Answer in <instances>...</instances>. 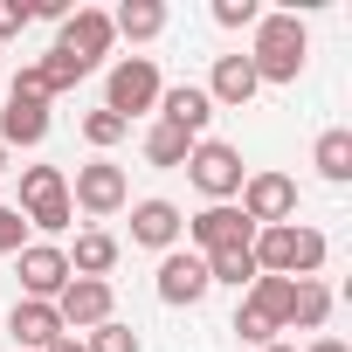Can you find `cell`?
<instances>
[{"instance_id": "obj_1", "label": "cell", "mask_w": 352, "mask_h": 352, "mask_svg": "<svg viewBox=\"0 0 352 352\" xmlns=\"http://www.w3.org/2000/svg\"><path fill=\"white\" fill-rule=\"evenodd\" d=\"M249 256H256V270L263 276H290V283H304V276H318L324 270V235L318 228H304V221H276V228H256V242H249Z\"/></svg>"}, {"instance_id": "obj_2", "label": "cell", "mask_w": 352, "mask_h": 352, "mask_svg": "<svg viewBox=\"0 0 352 352\" xmlns=\"http://www.w3.org/2000/svg\"><path fill=\"white\" fill-rule=\"evenodd\" d=\"M304 56H311V35H304L297 14H263L256 21V49H249L256 83H297L304 76Z\"/></svg>"}, {"instance_id": "obj_3", "label": "cell", "mask_w": 352, "mask_h": 352, "mask_svg": "<svg viewBox=\"0 0 352 352\" xmlns=\"http://www.w3.org/2000/svg\"><path fill=\"white\" fill-rule=\"evenodd\" d=\"M187 173H194V187L208 194V208H214V201H235L242 180H249V173H242V152L221 145V138H201V145L187 152Z\"/></svg>"}, {"instance_id": "obj_4", "label": "cell", "mask_w": 352, "mask_h": 352, "mask_svg": "<svg viewBox=\"0 0 352 352\" xmlns=\"http://www.w3.org/2000/svg\"><path fill=\"white\" fill-rule=\"evenodd\" d=\"M159 69H152V56H124L118 69H111V83H104V111H118L124 124H131V111H152L159 104Z\"/></svg>"}, {"instance_id": "obj_5", "label": "cell", "mask_w": 352, "mask_h": 352, "mask_svg": "<svg viewBox=\"0 0 352 352\" xmlns=\"http://www.w3.org/2000/svg\"><path fill=\"white\" fill-rule=\"evenodd\" d=\"M131 201V180H124V166H111V159H90V166H76V187H69V208H83V214H118Z\"/></svg>"}, {"instance_id": "obj_6", "label": "cell", "mask_w": 352, "mask_h": 352, "mask_svg": "<svg viewBox=\"0 0 352 352\" xmlns=\"http://www.w3.org/2000/svg\"><path fill=\"white\" fill-rule=\"evenodd\" d=\"M242 214L256 228L297 221V180H290V173H249V180H242Z\"/></svg>"}, {"instance_id": "obj_7", "label": "cell", "mask_w": 352, "mask_h": 352, "mask_svg": "<svg viewBox=\"0 0 352 352\" xmlns=\"http://www.w3.org/2000/svg\"><path fill=\"white\" fill-rule=\"evenodd\" d=\"M111 14L104 8H69V21H63V35H56V49L69 56V63H83V69H97L104 56H111Z\"/></svg>"}, {"instance_id": "obj_8", "label": "cell", "mask_w": 352, "mask_h": 352, "mask_svg": "<svg viewBox=\"0 0 352 352\" xmlns=\"http://www.w3.org/2000/svg\"><path fill=\"white\" fill-rule=\"evenodd\" d=\"M187 235H194L201 256H214V249H249V242H256V221H249L235 201H214V208H201V214L187 221Z\"/></svg>"}, {"instance_id": "obj_9", "label": "cell", "mask_w": 352, "mask_h": 352, "mask_svg": "<svg viewBox=\"0 0 352 352\" xmlns=\"http://www.w3.org/2000/svg\"><path fill=\"white\" fill-rule=\"evenodd\" d=\"M14 270H21V290H28L35 304H56L63 283H69V256H63L56 242H28V249L14 256Z\"/></svg>"}, {"instance_id": "obj_10", "label": "cell", "mask_w": 352, "mask_h": 352, "mask_svg": "<svg viewBox=\"0 0 352 352\" xmlns=\"http://www.w3.org/2000/svg\"><path fill=\"white\" fill-rule=\"evenodd\" d=\"M56 318H63V331H97V324L111 318V283H97V276H69L63 297H56Z\"/></svg>"}, {"instance_id": "obj_11", "label": "cell", "mask_w": 352, "mask_h": 352, "mask_svg": "<svg viewBox=\"0 0 352 352\" xmlns=\"http://www.w3.org/2000/svg\"><path fill=\"white\" fill-rule=\"evenodd\" d=\"M214 283H208V263L194 256V249H166V263H159V304H201Z\"/></svg>"}, {"instance_id": "obj_12", "label": "cell", "mask_w": 352, "mask_h": 352, "mask_svg": "<svg viewBox=\"0 0 352 352\" xmlns=\"http://www.w3.org/2000/svg\"><path fill=\"white\" fill-rule=\"evenodd\" d=\"M159 124L187 131V138L201 145V138H208V124H214V104H208V90H201V83H173V90H159Z\"/></svg>"}, {"instance_id": "obj_13", "label": "cell", "mask_w": 352, "mask_h": 352, "mask_svg": "<svg viewBox=\"0 0 352 352\" xmlns=\"http://www.w3.org/2000/svg\"><path fill=\"white\" fill-rule=\"evenodd\" d=\"M201 90H208V104H214V111H242V104H249L263 83H256L249 56H214V76H208Z\"/></svg>"}, {"instance_id": "obj_14", "label": "cell", "mask_w": 352, "mask_h": 352, "mask_svg": "<svg viewBox=\"0 0 352 352\" xmlns=\"http://www.w3.org/2000/svg\"><path fill=\"white\" fill-rule=\"evenodd\" d=\"M180 228H187V214L173 201H131V242L138 249H173Z\"/></svg>"}, {"instance_id": "obj_15", "label": "cell", "mask_w": 352, "mask_h": 352, "mask_svg": "<svg viewBox=\"0 0 352 352\" xmlns=\"http://www.w3.org/2000/svg\"><path fill=\"white\" fill-rule=\"evenodd\" d=\"M8 331H14V345H28V352H49V345L63 338V318H56V304H35V297H21V304L8 311Z\"/></svg>"}, {"instance_id": "obj_16", "label": "cell", "mask_w": 352, "mask_h": 352, "mask_svg": "<svg viewBox=\"0 0 352 352\" xmlns=\"http://www.w3.org/2000/svg\"><path fill=\"white\" fill-rule=\"evenodd\" d=\"M63 256H69V276H97V283H104V276L118 270V235L83 228V235H76V249H63Z\"/></svg>"}, {"instance_id": "obj_17", "label": "cell", "mask_w": 352, "mask_h": 352, "mask_svg": "<svg viewBox=\"0 0 352 352\" xmlns=\"http://www.w3.org/2000/svg\"><path fill=\"white\" fill-rule=\"evenodd\" d=\"M324 318H331V290H324L318 276H304V283L290 290V318H283V331H324Z\"/></svg>"}, {"instance_id": "obj_18", "label": "cell", "mask_w": 352, "mask_h": 352, "mask_svg": "<svg viewBox=\"0 0 352 352\" xmlns=\"http://www.w3.org/2000/svg\"><path fill=\"white\" fill-rule=\"evenodd\" d=\"M49 138V104H14L0 111V145H42Z\"/></svg>"}, {"instance_id": "obj_19", "label": "cell", "mask_w": 352, "mask_h": 352, "mask_svg": "<svg viewBox=\"0 0 352 352\" xmlns=\"http://www.w3.org/2000/svg\"><path fill=\"white\" fill-rule=\"evenodd\" d=\"M111 35H124V42H152V35H166V8H159V0H124V8L111 14Z\"/></svg>"}, {"instance_id": "obj_20", "label": "cell", "mask_w": 352, "mask_h": 352, "mask_svg": "<svg viewBox=\"0 0 352 352\" xmlns=\"http://www.w3.org/2000/svg\"><path fill=\"white\" fill-rule=\"evenodd\" d=\"M311 159H318V173H324L331 187H345V180H352V131H345V124H331V131L318 138V152H311Z\"/></svg>"}, {"instance_id": "obj_21", "label": "cell", "mask_w": 352, "mask_h": 352, "mask_svg": "<svg viewBox=\"0 0 352 352\" xmlns=\"http://www.w3.org/2000/svg\"><path fill=\"white\" fill-rule=\"evenodd\" d=\"M201 263H208V283H228V290H242V283L263 276L249 249H214V256H201Z\"/></svg>"}, {"instance_id": "obj_22", "label": "cell", "mask_w": 352, "mask_h": 352, "mask_svg": "<svg viewBox=\"0 0 352 352\" xmlns=\"http://www.w3.org/2000/svg\"><path fill=\"white\" fill-rule=\"evenodd\" d=\"M290 290H297V283H290V276H256V283H249V297H242V304H256V311H263V318H270V324H276V331H283V318H290Z\"/></svg>"}, {"instance_id": "obj_23", "label": "cell", "mask_w": 352, "mask_h": 352, "mask_svg": "<svg viewBox=\"0 0 352 352\" xmlns=\"http://www.w3.org/2000/svg\"><path fill=\"white\" fill-rule=\"evenodd\" d=\"M187 152H194L187 131H173V124H152V131H145V159H152V166H187Z\"/></svg>"}, {"instance_id": "obj_24", "label": "cell", "mask_w": 352, "mask_h": 352, "mask_svg": "<svg viewBox=\"0 0 352 352\" xmlns=\"http://www.w3.org/2000/svg\"><path fill=\"white\" fill-rule=\"evenodd\" d=\"M21 214H28V228H42V235H63L76 208H69V187H63V194H42V201H28Z\"/></svg>"}, {"instance_id": "obj_25", "label": "cell", "mask_w": 352, "mask_h": 352, "mask_svg": "<svg viewBox=\"0 0 352 352\" xmlns=\"http://www.w3.org/2000/svg\"><path fill=\"white\" fill-rule=\"evenodd\" d=\"M35 69H42V83H49V97H63V90H76V76H90V69H83V63H69L63 49H49V56H42Z\"/></svg>"}, {"instance_id": "obj_26", "label": "cell", "mask_w": 352, "mask_h": 352, "mask_svg": "<svg viewBox=\"0 0 352 352\" xmlns=\"http://www.w3.org/2000/svg\"><path fill=\"white\" fill-rule=\"evenodd\" d=\"M124 131H131V124H124V118H118V111H90V118H83V138H90V145H97V152H111V145H118V138H124Z\"/></svg>"}, {"instance_id": "obj_27", "label": "cell", "mask_w": 352, "mask_h": 352, "mask_svg": "<svg viewBox=\"0 0 352 352\" xmlns=\"http://www.w3.org/2000/svg\"><path fill=\"white\" fill-rule=\"evenodd\" d=\"M83 345H90V352H138V331H131V324H118V318H104Z\"/></svg>"}, {"instance_id": "obj_28", "label": "cell", "mask_w": 352, "mask_h": 352, "mask_svg": "<svg viewBox=\"0 0 352 352\" xmlns=\"http://www.w3.org/2000/svg\"><path fill=\"white\" fill-rule=\"evenodd\" d=\"M235 338H249V345L263 352V345H276V324H270L256 304H242V311H235Z\"/></svg>"}, {"instance_id": "obj_29", "label": "cell", "mask_w": 352, "mask_h": 352, "mask_svg": "<svg viewBox=\"0 0 352 352\" xmlns=\"http://www.w3.org/2000/svg\"><path fill=\"white\" fill-rule=\"evenodd\" d=\"M21 249H28V214L0 201V256H21Z\"/></svg>"}, {"instance_id": "obj_30", "label": "cell", "mask_w": 352, "mask_h": 352, "mask_svg": "<svg viewBox=\"0 0 352 352\" xmlns=\"http://www.w3.org/2000/svg\"><path fill=\"white\" fill-rule=\"evenodd\" d=\"M214 21H221V28H256L263 8H256V0H214Z\"/></svg>"}, {"instance_id": "obj_31", "label": "cell", "mask_w": 352, "mask_h": 352, "mask_svg": "<svg viewBox=\"0 0 352 352\" xmlns=\"http://www.w3.org/2000/svg\"><path fill=\"white\" fill-rule=\"evenodd\" d=\"M8 97H14V104H49V83H42V69L28 63V69H21V76L8 83Z\"/></svg>"}, {"instance_id": "obj_32", "label": "cell", "mask_w": 352, "mask_h": 352, "mask_svg": "<svg viewBox=\"0 0 352 352\" xmlns=\"http://www.w3.org/2000/svg\"><path fill=\"white\" fill-rule=\"evenodd\" d=\"M28 28V0H0V42Z\"/></svg>"}, {"instance_id": "obj_33", "label": "cell", "mask_w": 352, "mask_h": 352, "mask_svg": "<svg viewBox=\"0 0 352 352\" xmlns=\"http://www.w3.org/2000/svg\"><path fill=\"white\" fill-rule=\"evenodd\" d=\"M49 352H90V345H83V338H69V331H63V338H56V345H49Z\"/></svg>"}, {"instance_id": "obj_34", "label": "cell", "mask_w": 352, "mask_h": 352, "mask_svg": "<svg viewBox=\"0 0 352 352\" xmlns=\"http://www.w3.org/2000/svg\"><path fill=\"white\" fill-rule=\"evenodd\" d=\"M311 352H345V345H338V338H318V345H311Z\"/></svg>"}, {"instance_id": "obj_35", "label": "cell", "mask_w": 352, "mask_h": 352, "mask_svg": "<svg viewBox=\"0 0 352 352\" xmlns=\"http://www.w3.org/2000/svg\"><path fill=\"white\" fill-rule=\"evenodd\" d=\"M0 173H8V145H0Z\"/></svg>"}, {"instance_id": "obj_36", "label": "cell", "mask_w": 352, "mask_h": 352, "mask_svg": "<svg viewBox=\"0 0 352 352\" xmlns=\"http://www.w3.org/2000/svg\"><path fill=\"white\" fill-rule=\"evenodd\" d=\"M263 352H290V345H263Z\"/></svg>"}]
</instances>
